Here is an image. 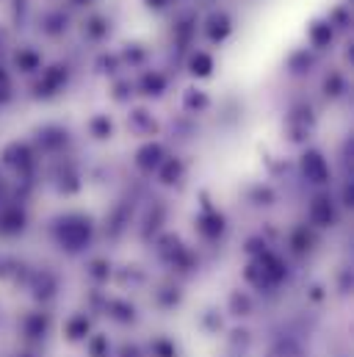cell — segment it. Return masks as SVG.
Returning <instances> with one entry per match:
<instances>
[{
    "instance_id": "6da1fadb",
    "label": "cell",
    "mask_w": 354,
    "mask_h": 357,
    "mask_svg": "<svg viewBox=\"0 0 354 357\" xmlns=\"http://www.w3.org/2000/svg\"><path fill=\"white\" fill-rule=\"evenodd\" d=\"M230 31H233V25H230V17H227L224 11L210 14V20H208V36H210L213 42H224V39L230 36Z\"/></svg>"
},
{
    "instance_id": "9c48e42d",
    "label": "cell",
    "mask_w": 354,
    "mask_h": 357,
    "mask_svg": "<svg viewBox=\"0 0 354 357\" xmlns=\"http://www.w3.org/2000/svg\"><path fill=\"white\" fill-rule=\"evenodd\" d=\"M72 3H88V0H72Z\"/></svg>"
},
{
    "instance_id": "5b68a950",
    "label": "cell",
    "mask_w": 354,
    "mask_h": 357,
    "mask_svg": "<svg viewBox=\"0 0 354 357\" xmlns=\"http://www.w3.org/2000/svg\"><path fill=\"white\" fill-rule=\"evenodd\" d=\"M86 31H88V36L100 39V36H105V33H108V25H105V20H102V17H91V20L86 22Z\"/></svg>"
},
{
    "instance_id": "52a82bcc",
    "label": "cell",
    "mask_w": 354,
    "mask_h": 357,
    "mask_svg": "<svg viewBox=\"0 0 354 357\" xmlns=\"http://www.w3.org/2000/svg\"><path fill=\"white\" fill-rule=\"evenodd\" d=\"M36 61H39V59H36L33 53H20V56H17V64H20V67H25V70L36 67Z\"/></svg>"
},
{
    "instance_id": "8992f818",
    "label": "cell",
    "mask_w": 354,
    "mask_h": 357,
    "mask_svg": "<svg viewBox=\"0 0 354 357\" xmlns=\"http://www.w3.org/2000/svg\"><path fill=\"white\" fill-rule=\"evenodd\" d=\"M305 169H307L313 178H324V164H321V158H318V155H307Z\"/></svg>"
},
{
    "instance_id": "ba28073f",
    "label": "cell",
    "mask_w": 354,
    "mask_h": 357,
    "mask_svg": "<svg viewBox=\"0 0 354 357\" xmlns=\"http://www.w3.org/2000/svg\"><path fill=\"white\" fill-rule=\"evenodd\" d=\"M144 3H147V6H155V8H161V6H167L169 0H144Z\"/></svg>"
},
{
    "instance_id": "277c9868",
    "label": "cell",
    "mask_w": 354,
    "mask_h": 357,
    "mask_svg": "<svg viewBox=\"0 0 354 357\" xmlns=\"http://www.w3.org/2000/svg\"><path fill=\"white\" fill-rule=\"evenodd\" d=\"M64 28H67V17H64V14L56 11V14H47V17H45V31H47V33H61Z\"/></svg>"
},
{
    "instance_id": "3957f363",
    "label": "cell",
    "mask_w": 354,
    "mask_h": 357,
    "mask_svg": "<svg viewBox=\"0 0 354 357\" xmlns=\"http://www.w3.org/2000/svg\"><path fill=\"white\" fill-rule=\"evenodd\" d=\"M210 70H213V59H210V56L197 53V56L191 59V73H194V75H210Z\"/></svg>"
},
{
    "instance_id": "7a4b0ae2",
    "label": "cell",
    "mask_w": 354,
    "mask_h": 357,
    "mask_svg": "<svg viewBox=\"0 0 354 357\" xmlns=\"http://www.w3.org/2000/svg\"><path fill=\"white\" fill-rule=\"evenodd\" d=\"M307 36H310V42H313L316 47H324V45H330V39H332V25L318 20V22H313V25H310Z\"/></svg>"
}]
</instances>
